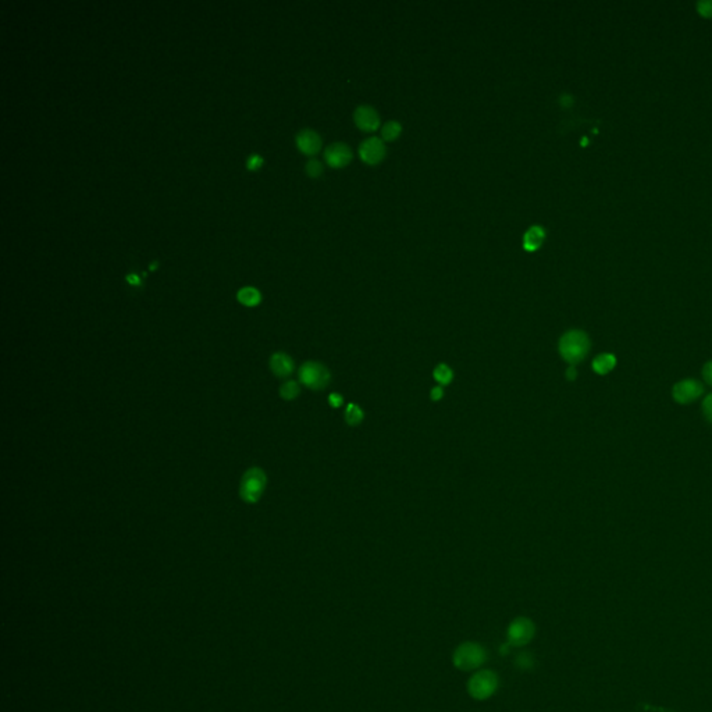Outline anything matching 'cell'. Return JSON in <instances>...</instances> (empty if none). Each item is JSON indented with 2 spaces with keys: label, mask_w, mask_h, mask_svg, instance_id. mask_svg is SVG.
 I'll return each mask as SVG.
<instances>
[{
  "label": "cell",
  "mask_w": 712,
  "mask_h": 712,
  "mask_svg": "<svg viewBox=\"0 0 712 712\" xmlns=\"http://www.w3.org/2000/svg\"><path fill=\"white\" fill-rule=\"evenodd\" d=\"M498 685L499 681L495 672L490 669H481L471 676L468 682V693L474 700L484 702L495 695Z\"/></svg>",
  "instance_id": "obj_3"
},
{
  "label": "cell",
  "mask_w": 712,
  "mask_h": 712,
  "mask_svg": "<svg viewBox=\"0 0 712 712\" xmlns=\"http://www.w3.org/2000/svg\"><path fill=\"white\" fill-rule=\"evenodd\" d=\"M328 404H330L333 408H340V407H342L344 400H342V397H341L340 394L333 393V394H330V395H328Z\"/></svg>",
  "instance_id": "obj_25"
},
{
  "label": "cell",
  "mask_w": 712,
  "mask_h": 712,
  "mask_svg": "<svg viewBox=\"0 0 712 712\" xmlns=\"http://www.w3.org/2000/svg\"><path fill=\"white\" fill-rule=\"evenodd\" d=\"M237 299L245 306H256V305H259L262 295H260L259 289H256L255 287L246 285V287H242L238 289Z\"/></svg>",
  "instance_id": "obj_15"
},
{
  "label": "cell",
  "mask_w": 712,
  "mask_h": 712,
  "mask_svg": "<svg viewBox=\"0 0 712 712\" xmlns=\"http://www.w3.org/2000/svg\"><path fill=\"white\" fill-rule=\"evenodd\" d=\"M270 369L274 373V376L280 379L289 377L295 369L294 361L291 356H288L284 352H275L270 358Z\"/></svg>",
  "instance_id": "obj_12"
},
{
  "label": "cell",
  "mask_w": 712,
  "mask_h": 712,
  "mask_svg": "<svg viewBox=\"0 0 712 712\" xmlns=\"http://www.w3.org/2000/svg\"><path fill=\"white\" fill-rule=\"evenodd\" d=\"M576 377H577V370H576V368H575L573 365H570V366L568 368V370H566V379H568L569 381H573Z\"/></svg>",
  "instance_id": "obj_28"
},
{
  "label": "cell",
  "mask_w": 712,
  "mask_h": 712,
  "mask_svg": "<svg viewBox=\"0 0 712 712\" xmlns=\"http://www.w3.org/2000/svg\"><path fill=\"white\" fill-rule=\"evenodd\" d=\"M704 393V388L700 381L695 379H686L674 386L672 395L674 400L681 405H688L697 401Z\"/></svg>",
  "instance_id": "obj_7"
},
{
  "label": "cell",
  "mask_w": 712,
  "mask_h": 712,
  "mask_svg": "<svg viewBox=\"0 0 712 712\" xmlns=\"http://www.w3.org/2000/svg\"><path fill=\"white\" fill-rule=\"evenodd\" d=\"M246 167L248 170H257L262 165H263V159L260 155L257 153H250L248 158H246Z\"/></svg>",
  "instance_id": "obj_21"
},
{
  "label": "cell",
  "mask_w": 712,
  "mask_h": 712,
  "mask_svg": "<svg viewBox=\"0 0 712 712\" xmlns=\"http://www.w3.org/2000/svg\"><path fill=\"white\" fill-rule=\"evenodd\" d=\"M386 145L384 141L379 137H370L365 139L359 146L361 159L370 166L379 165L386 158Z\"/></svg>",
  "instance_id": "obj_8"
},
{
  "label": "cell",
  "mask_w": 712,
  "mask_h": 712,
  "mask_svg": "<svg viewBox=\"0 0 712 712\" xmlns=\"http://www.w3.org/2000/svg\"><path fill=\"white\" fill-rule=\"evenodd\" d=\"M155 266H158V262H152V263H151V266H149V268H151V270H153V268H155Z\"/></svg>",
  "instance_id": "obj_30"
},
{
  "label": "cell",
  "mask_w": 712,
  "mask_h": 712,
  "mask_svg": "<svg viewBox=\"0 0 712 712\" xmlns=\"http://www.w3.org/2000/svg\"><path fill=\"white\" fill-rule=\"evenodd\" d=\"M324 160L333 169L347 167L352 160V151L344 142H334L326 148Z\"/></svg>",
  "instance_id": "obj_9"
},
{
  "label": "cell",
  "mask_w": 712,
  "mask_h": 712,
  "mask_svg": "<svg viewBox=\"0 0 712 712\" xmlns=\"http://www.w3.org/2000/svg\"><path fill=\"white\" fill-rule=\"evenodd\" d=\"M487 660V653L481 644L476 642H467L458 646L453 656V664L457 669L464 672L477 671Z\"/></svg>",
  "instance_id": "obj_2"
},
{
  "label": "cell",
  "mask_w": 712,
  "mask_h": 712,
  "mask_svg": "<svg viewBox=\"0 0 712 712\" xmlns=\"http://www.w3.org/2000/svg\"><path fill=\"white\" fill-rule=\"evenodd\" d=\"M355 124L365 132H373L380 127V116L373 106L362 105L354 113Z\"/></svg>",
  "instance_id": "obj_10"
},
{
  "label": "cell",
  "mask_w": 712,
  "mask_h": 712,
  "mask_svg": "<svg viewBox=\"0 0 712 712\" xmlns=\"http://www.w3.org/2000/svg\"><path fill=\"white\" fill-rule=\"evenodd\" d=\"M534 633H536V626L531 619L524 618V616L515 618L506 629L508 643L513 647H523L533 640Z\"/></svg>",
  "instance_id": "obj_6"
},
{
  "label": "cell",
  "mask_w": 712,
  "mask_h": 712,
  "mask_svg": "<svg viewBox=\"0 0 712 712\" xmlns=\"http://www.w3.org/2000/svg\"><path fill=\"white\" fill-rule=\"evenodd\" d=\"M267 485V476L263 469L260 468H250L248 469L242 478L239 485V495L241 498L248 503H256Z\"/></svg>",
  "instance_id": "obj_4"
},
{
  "label": "cell",
  "mask_w": 712,
  "mask_h": 712,
  "mask_svg": "<svg viewBox=\"0 0 712 712\" xmlns=\"http://www.w3.org/2000/svg\"><path fill=\"white\" fill-rule=\"evenodd\" d=\"M561 105L565 106V107H570L573 105V98L570 95H562L561 96Z\"/></svg>",
  "instance_id": "obj_29"
},
{
  "label": "cell",
  "mask_w": 712,
  "mask_h": 712,
  "mask_svg": "<svg viewBox=\"0 0 712 712\" xmlns=\"http://www.w3.org/2000/svg\"><path fill=\"white\" fill-rule=\"evenodd\" d=\"M697 10L699 13L703 15V17H707V18H711L712 17V0H706V1H699L697 3Z\"/></svg>",
  "instance_id": "obj_23"
},
{
  "label": "cell",
  "mask_w": 712,
  "mask_h": 712,
  "mask_svg": "<svg viewBox=\"0 0 712 712\" xmlns=\"http://www.w3.org/2000/svg\"><path fill=\"white\" fill-rule=\"evenodd\" d=\"M365 414L356 404H349L345 409V421L349 426H358L363 422Z\"/></svg>",
  "instance_id": "obj_18"
},
{
  "label": "cell",
  "mask_w": 712,
  "mask_h": 712,
  "mask_svg": "<svg viewBox=\"0 0 712 712\" xmlns=\"http://www.w3.org/2000/svg\"><path fill=\"white\" fill-rule=\"evenodd\" d=\"M401 134H402V126L395 120H390L381 127V139L383 141L393 142V141L398 139Z\"/></svg>",
  "instance_id": "obj_16"
},
{
  "label": "cell",
  "mask_w": 712,
  "mask_h": 712,
  "mask_svg": "<svg viewBox=\"0 0 712 712\" xmlns=\"http://www.w3.org/2000/svg\"><path fill=\"white\" fill-rule=\"evenodd\" d=\"M278 393H280V397H281L282 400H285V401H292V400L298 398V395L301 394V387H299V384H298L296 381L289 380V381H285V383L280 387Z\"/></svg>",
  "instance_id": "obj_19"
},
{
  "label": "cell",
  "mask_w": 712,
  "mask_h": 712,
  "mask_svg": "<svg viewBox=\"0 0 712 712\" xmlns=\"http://www.w3.org/2000/svg\"><path fill=\"white\" fill-rule=\"evenodd\" d=\"M443 397H444V390H443L441 386H437V387L432 388V393H430L432 401H440V400H443Z\"/></svg>",
  "instance_id": "obj_27"
},
{
  "label": "cell",
  "mask_w": 712,
  "mask_h": 712,
  "mask_svg": "<svg viewBox=\"0 0 712 712\" xmlns=\"http://www.w3.org/2000/svg\"><path fill=\"white\" fill-rule=\"evenodd\" d=\"M331 380L328 369L319 362H305L299 369V381L310 390H324Z\"/></svg>",
  "instance_id": "obj_5"
},
{
  "label": "cell",
  "mask_w": 712,
  "mask_h": 712,
  "mask_svg": "<svg viewBox=\"0 0 712 712\" xmlns=\"http://www.w3.org/2000/svg\"><path fill=\"white\" fill-rule=\"evenodd\" d=\"M616 366V356L612 354H601L593 361V370L600 374L605 376L611 373Z\"/></svg>",
  "instance_id": "obj_14"
},
{
  "label": "cell",
  "mask_w": 712,
  "mask_h": 712,
  "mask_svg": "<svg viewBox=\"0 0 712 712\" xmlns=\"http://www.w3.org/2000/svg\"><path fill=\"white\" fill-rule=\"evenodd\" d=\"M702 409H703V415L704 418L710 422L712 425V394L707 395L703 401V405H702Z\"/></svg>",
  "instance_id": "obj_22"
},
{
  "label": "cell",
  "mask_w": 712,
  "mask_h": 712,
  "mask_svg": "<svg viewBox=\"0 0 712 712\" xmlns=\"http://www.w3.org/2000/svg\"><path fill=\"white\" fill-rule=\"evenodd\" d=\"M545 239V230L541 226H531L523 236V248L527 252H536L541 248Z\"/></svg>",
  "instance_id": "obj_13"
},
{
  "label": "cell",
  "mask_w": 712,
  "mask_h": 712,
  "mask_svg": "<svg viewBox=\"0 0 712 712\" xmlns=\"http://www.w3.org/2000/svg\"><path fill=\"white\" fill-rule=\"evenodd\" d=\"M126 281L130 285H132V287H139L141 285V278H139V275L137 273H128L126 275Z\"/></svg>",
  "instance_id": "obj_26"
},
{
  "label": "cell",
  "mask_w": 712,
  "mask_h": 712,
  "mask_svg": "<svg viewBox=\"0 0 712 712\" xmlns=\"http://www.w3.org/2000/svg\"><path fill=\"white\" fill-rule=\"evenodd\" d=\"M433 377H434L436 383H439L440 386H448L454 380V372L448 365L440 363L433 370Z\"/></svg>",
  "instance_id": "obj_17"
},
{
  "label": "cell",
  "mask_w": 712,
  "mask_h": 712,
  "mask_svg": "<svg viewBox=\"0 0 712 712\" xmlns=\"http://www.w3.org/2000/svg\"><path fill=\"white\" fill-rule=\"evenodd\" d=\"M305 170H306V173H308V176H309V177H312V179H317V177H320V176H321V173H323V165H321V162H319L317 159H310V160H308V163H306V166H305Z\"/></svg>",
  "instance_id": "obj_20"
},
{
  "label": "cell",
  "mask_w": 712,
  "mask_h": 712,
  "mask_svg": "<svg viewBox=\"0 0 712 712\" xmlns=\"http://www.w3.org/2000/svg\"><path fill=\"white\" fill-rule=\"evenodd\" d=\"M591 342L589 335L582 330H569L566 331L558 344L559 355L569 365L580 363L590 352Z\"/></svg>",
  "instance_id": "obj_1"
},
{
  "label": "cell",
  "mask_w": 712,
  "mask_h": 712,
  "mask_svg": "<svg viewBox=\"0 0 712 712\" xmlns=\"http://www.w3.org/2000/svg\"><path fill=\"white\" fill-rule=\"evenodd\" d=\"M296 146L302 153L313 156L321 148V138L315 130L303 128L296 134Z\"/></svg>",
  "instance_id": "obj_11"
},
{
  "label": "cell",
  "mask_w": 712,
  "mask_h": 712,
  "mask_svg": "<svg viewBox=\"0 0 712 712\" xmlns=\"http://www.w3.org/2000/svg\"><path fill=\"white\" fill-rule=\"evenodd\" d=\"M703 379L704 381L711 386L712 387V361L707 362L704 366H703Z\"/></svg>",
  "instance_id": "obj_24"
}]
</instances>
